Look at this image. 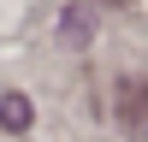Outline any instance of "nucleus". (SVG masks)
Instances as JSON below:
<instances>
[{"mask_svg": "<svg viewBox=\"0 0 148 142\" xmlns=\"http://www.w3.org/2000/svg\"><path fill=\"white\" fill-rule=\"evenodd\" d=\"M113 106H119V124H125L130 136H148V83L142 77H125V83H119Z\"/></svg>", "mask_w": 148, "mask_h": 142, "instance_id": "nucleus-1", "label": "nucleus"}, {"mask_svg": "<svg viewBox=\"0 0 148 142\" xmlns=\"http://www.w3.org/2000/svg\"><path fill=\"white\" fill-rule=\"evenodd\" d=\"M36 106L24 101V95H0V130H30Z\"/></svg>", "mask_w": 148, "mask_h": 142, "instance_id": "nucleus-2", "label": "nucleus"}]
</instances>
